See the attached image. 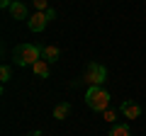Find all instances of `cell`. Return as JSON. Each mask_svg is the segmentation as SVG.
I'll list each match as a JSON object with an SVG mask.
<instances>
[{
    "label": "cell",
    "mask_w": 146,
    "mask_h": 136,
    "mask_svg": "<svg viewBox=\"0 0 146 136\" xmlns=\"http://www.w3.org/2000/svg\"><path fill=\"white\" fill-rule=\"evenodd\" d=\"M12 58H15L17 66L32 68L39 58H42V49L34 46V44H17V46L12 49Z\"/></svg>",
    "instance_id": "obj_1"
},
{
    "label": "cell",
    "mask_w": 146,
    "mask_h": 136,
    "mask_svg": "<svg viewBox=\"0 0 146 136\" xmlns=\"http://www.w3.org/2000/svg\"><path fill=\"white\" fill-rule=\"evenodd\" d=\"M110 100H112V95H110L102 85H93V88H88V92H85V105L93 112H105L110 107Z\"/></svg>",
    "instance_id": "obj_2"
},
{
    "label": "cell",
    "mask_w": 146,
    "mask_h": 136,
    "mask_svg": "<svg viewBox=\"0 0 146 136\" xmlns=\"http://www.w3.org/2000/svg\"><path fill=\"white\" fill-rule=\"evenodd\" d=\"M105 80H107V68H105L102 63H88L83 78H80L78 83H85L88 88H93V85H102ZM78 83H76V85H78Z\"/></svg>",
    "instance_id": "obj_3"
},
{
    "label": "cell",
    "mask_w": 146,
    "mask_h": 136,
    "mask_svg": "<svg viewBox=\"0 0 146 136\" xmlns=\"http://www.w3.org/2000/svg\"><path fill=\"white\" fill-rule=\"evenodd\" d=\"M51 20H56V12H54V7H49L46 12H34L27 20V27H29V32H44Z\"/></svg>",
    "instance_id": "obj_4"
},
{
    "label": "cell",
    "mask_w": 146,
    "mask_h": 136,
    "mask_svg": "<svg viewBox=\"0 0 146 136\" xmlns=\"http://www.w3.org/2000/svg\"><path fill=\"white\" fill-rule=\"evenodd\" d=\"M10 15H12V20H27V15H29V7L22 3V0H15L10 5Z\"/></svg>",
    "instance_id": "obj_5"
},
{
    "label": "cell",
    "mask_w": 146,
    "mask_h": 136,
    "mask_svg": "<svg viewBox=\"0 0 146 136\" xmlns=\"http://www.w3.org/2000/svg\"><path fill=\"white\" fill-rule=\"evenodd\" d=\"M122 114L127 117V119H136V117H141V107L136 105V102H131V100H127V102H122Z\"/></svg>",
    "instance_id": "obj_6"
},
{
    "label": "cell",
    "mask_w": 146,
    "mask_h": 136,
    "mask_svg": "<svg viewBox=\"0 0 146 136\" xmlns=\"http://www.w3.org/2000/svg\"><path fill=\"white\" fill-rule=\"evenodd\" d=\"M32 71H34V75H39V78H49L51 75V68H49V61H44V58H39V61L32 66Z\"/></svg>",
    "instance_id": "obj_7"
},
{
    "label": "cell",
    "mask_w": 146,
    "mask_h": 136,
    "mask_svg": "<svg viewBox=\"0 0 146 136\" xmlns=\"http://www.w3.org/2000/svg\"><path fill=\"white\" fill-rule=\"evenodd\" d=\"M58 56H61V51H58L56 46H51V44H49V46H42V58H44V61L56 63V61H58Z\"/></svg>",
    "instance_id": "obj_8"
},
{
    "label": "cell",
    "mask_w": 146,
    "mask_h": 136,
    "mask_svg": "<svg viewBox=\"0 0 146 136\" xmlns=\"http://www.w3.org/2000/svg\"><path fill=\"white\" fill-rule=\"evenodd\" d=\"M68 112H71V105H68V102H58V105L54 107V119H66Z\"/></svg>",
    "instance_id": "obj_9"
},
{
    "label": "cell",
    "mask_w": 146,
    "mask_h": 136,
    "mask_svg": "<svg viewBox=\"0 0 146 136\" xmlns=\"http://www.w3.org/2000/svg\"><path fill=\"white\" fill-rule=\"evenodd\" d=\"M107 136H131V131H129V126H127V124H115L112 129H110Z\"/></svg>",
    "instance_id": "obj_10"
},
{
    "label": "cell",
    "mask_w": 146,
    "mask_h": 136,
    "mask_svg": "<svg viewBox=\"0 0 146 136\" xmlns=\"http://www.w3.org/2000/svg\"><path fill=\"white\" fill-rule=\"evenodd\" d=\"M32 5H34L36 12H46L49 10V0H32Z\"/></svg>",
    "instance_id": "obj_11"
},
{
    "label": "cell",
    "mask_w": 146,
    "mask_h": 136,
    "mask_svg": "<svg viewBox=\"0 0 146 136\" xmlns=\"http://www.w3.org/2000/svg\"><path fill=\"white\" fill-rule=\"evenodd\" d=\"M102 119H105V121H110V124H112V121L117 119V112H115V107H112V110H110V107H107V110L102 112Z\"/></svg>",
    "instance_id": "obj_12"
},
{
    "label": "cell",
    "mask_w": 146,
    "mask_h": 136,
    "mask_svg": "<svg viewBox=\"0 0 146 136\" xmlns=\"http://www.w3.org/2000/svg\"><path fill=\"white\" fill-rule=\"evenodd\" d=\"M0 80H3V83L10 80V66H3V68H0Z\"/></svg>",
    "instance_id": "obj_13"
},
{
    "label": "cell",
    "mask_w": 146,
    "mask_h": 136,
    "mask_svg": "<svg viewBox=\"0 0 146 136\" xmlns=\"http://www.w3.org/2000/svg\"><path fill=\"white\" fill-rule=\"evenodd\" d=\"M27 136H42V131H32V134H27Z\"/></svg>",
    "instance_id": "obj_14"
},
{
    "label": "cell",
    "mask_w": 146,
    "mask_h": 136,
    "mask_svg": "<svg viewBox=\"0 0 146 136\" xmlns=\"http://www.w3.org/2000/svg\"><path fill=\"white\" fill-rule=\"evenodd\" d=\"M12 3H15V0H12Z\"/></svg>",
    "instance_id": "obj_15"
}]
</instances>
